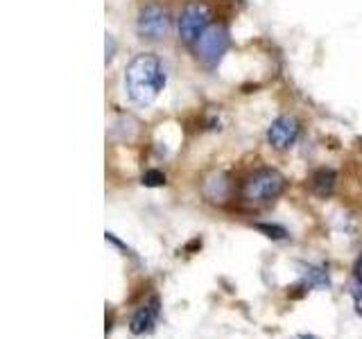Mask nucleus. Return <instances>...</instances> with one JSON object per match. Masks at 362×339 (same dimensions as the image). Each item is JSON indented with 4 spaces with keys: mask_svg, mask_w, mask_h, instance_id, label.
I'll list each match as a JSON object with an SVG mask.
<instances>
[{
    "mask_svg": "<svg viewBox=\"0 0 362 339\" xmlns=\"http://www.w3.org/2000/svg\"><path fill=\"white\" fill-rule=\"evenodd\" d=\"M156 321H158V299L152 297L145 305H141V308L134 312L132 321H129V331L134 335H145L156 326Z\"/></svg>",
    "mask_w": 362,
    "mask_h": 339,
    "instance_id": "obj_7",
    "label": "nucleus"
},
{
    "mask_svg": "<svg viewBox=\"0 0 362 339\" xmlns=\"http://www.w3.org/2000/svg\"><path fill=\"white\" fill-rule=\"evenodd\" d=\"M256 229L260 233H265V237H269V240H283V237H288V231L279 224H256Z\"/></svg>",
    "mask_w": 362,
    "mask_h": 339,
    "instance_id": "obj_11",
    "label": "nucleus"
},
{
    "mask_svg": "<svg viewBox=\"0 0 362 339\" xmlns=\"http://www.w3.org/2000/svg\"><path fill=\"white\" fill-rule=\"evenodd\" d=\"M299 136H301V122L294 116H279L267 127V143L276 152H288L299 141Z\"/></svg>",
    "mask_w": 362,
    "mask_h": 339,
    "instance_id": "obj_6",
    "label": "nucleus"
},
{
    "mask_svg": "<svg viewBox=\"0 0 362 339\" xmlns=\"http://www.w3.org/2000/svg\"><path fill=\"white\" fill-rule=\"evenodd\" d=\"M288 181L274 167H260L243 181L240 195L249 203H267L283 195Z\"/></svg>",
    "mask_w": 362,
    "mask_h": 339,
    "instance_id": "obj_2",
    "label": "nucleus"
},
{
    "mask_svg": "<svg viewBox=\"0 0 362 339\" xmlns=\"http://www.w3.org/2000/svg\"><path fill=\"white\" fill-rule=\"evenodd\" d=\"M136 30L145 41H163L173 30V16L161 3H147L139 11Z\"/></svg>",
    "mask_w": 362,
    "mask_h": 339,
    "instance_id": "obj_4",
    "label": "nucleus"
},
{
    "mask_svg": "<svg viewBox=\"0 0 362 339\" xmlns=\"http://www.w3.org/2000/svg\"><path fill=\"white\" fill-rule=\"evenodd\" d=\"M165 68L154 52H141L124 68V90L139 107H150L165 88Z\"/></svg>",
    "mask_w": 362,
    "mask_h": 339,
    "instance_id": "obj_1",
    "label": "nucleus"
},
{
    "mask_svg": "<svg viewBox=\"0 0 362 339\" xmlns=\"http://www.w3.org/2000/svg\"><path fill=\"white\" fill-rule=\"evenodd\" d=\"M226 48H229V32H226L224 25H211L199 37V41L192 45L197 59L209 68H215L220 64Z\"/></svg>",
    "mask_w": 362,
    "mask_h": 339,
    "instance_id": "obj_5",
    "label": "nucleus"
},
{
    "mask_svg": "<svg viewBox=\"0 0 362 339\" xmlns=\"http://www.w3.org/2000/svg\"><path fill=\"white\" fill-rule=\"evenodd\" d=\"M211 20H213V14L206 3H202V0H188L177 18L179 39L186 45H195L202 34L213 25Z\"/></svg>",
    "mask_w": 362,
    "mask_h": 339,
    "instance_id": "obj_3",
    "label": "nucleus"
},
{
    "mask_svg": "<svg viewBox=\"0 0 362 339\" xmlns=\"http://www.w3.org/2000/svg\"><path fill=\"white\" fill-rule=\"evenodd\" d=\"M303 282H305V287H315V290H326L328 285H331V280H328V274H326L324 267H305Z\"/></svg>",
    "mask_w": 362,
    "mask_h": 339,
    "instance_id": "obj_9",
    "label": "nucleus"
},
{
    "mask_svg": "<svg viewBox=\"0 0 362 339\" xmlns=\"http://www.w3.org/2000/svg\"><path fill=\"white\" fill-rule=\"evenodd\" d=\"M354 299H356V308L362 314V254L356 260L354 267Z\"/></svg>",
    "mask_w": 362,
    "mask_h": 339,
    "instance_id": "obj_10",
    "label": "nucleus"
},
{
    "mask_svg": "<svg viewBox=\"0 0 362 339\" xmlns=\"http://www.w3.org/2000/svg\"><path fill=\"white\" fill-rule=\"evenodd\" d=\"M335 181H337V174L331 167H320V170H315L310 177V190L317 197H331L335 190Z\"/></svg>",
    "mask_w": 362,
    "mask_h": 339,
    "instance_id": "obj_8",
    "label": "nucleus"
},
{
    "mask_svg": "<svg viewBox=\"0 0 362 339\" xmlns=\"http://www.w3.org/2000/svg\"><path fill=\"white\" fill-rule=\"evenodd\" d=\"M143 186L147 188H158V186H165V174L161 170H147L143 174Z\"/></svg>",
    "mask_w": 362,
    "mask_h": 339,
    "instance_id": "obj_12",
    "label": "nucleus"
}]
</instances>
